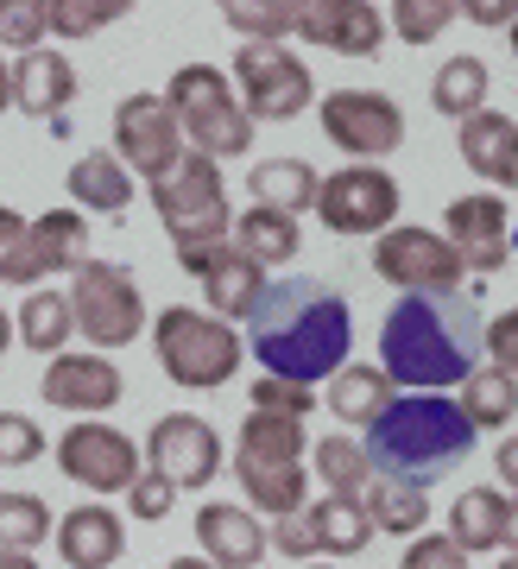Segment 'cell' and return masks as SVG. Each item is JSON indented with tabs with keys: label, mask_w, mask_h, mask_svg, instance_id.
<instances>
[{
	"label": "cell",
	"mask_w": 518,
	"mask_h": 569,
	"mask_svg": "<svg viewBox=\"0 0 518 569\" xmlns=\"http://www.w3.org/2000/svg\"><path fill=\"white\" fill-rule=\"evenodd\" d=\"M44 406L58 411H77V418H101V411H114L120 399H127V380H120V367L108 361V355H70L63 348L58 361L44 367Z\"/></svg>",
	"instance_id": "cell-16"
},
{
	"label": "cell",
	"mask_w": 518,
	"mask_h": 569,
	"mask_svg": "<svg viewBox=\"0 0 518 569\" xmlns=\"http://www.w3.org/2000/svg\"><path fill=\"white\" fill-rule=\"evenodd\" d=\"M228 77H235V96L253 121H298L317 102V77L291 44H240Z\"/></svg>",
	"instance_id": "cell-8"
},
{
	"label": "cell",
	"mask_w": 518,
	"mask_h": 569,
	"mask_svg": "<svg viewBox=\"0 0 518 569\" xmlns=\"http://www.w3.org/2000/svg\"><path fill=\"white\" fill-rule=\"evenodd\" d=\"M140 462V443L120 437L114 425H101V418H82L58 437V468L89 493H133V481L146 475Z\"/></svg>",
	"instance_id": "cell-13"
},
{
	"label": "cell",
	"mask_w": 518,
	"mask_h": 569,
	"mask_svg": "<svg viewBox=\"0 0 518 569\" xmlns=\"http://www.w3.org/2000/svg\"><path fill=\"white\" fill-rule=\"evenodd\" d=\"M51 545H58L63 569H114L127 557V526H120V512L89 500V507L63 512V526L51 531Z\"/></svg>",
	"instance_id": "cell-19"
},
{
	"label": "cell",
	"mask_w": 518,
	"mask_h": 569,
	"mask_svg": "<svg viewBox=\"0 0 518 569\" xmlns=\"http://www.w3.org/2000/svg\"><path fill=\"white\" fill-rule=\"evenodd\" d=\"M77 102V70L63 51H32V58H13V108L32 114V121H63V108Z\"/></svg>",
	"instance_id": "cell-20"
},
{
	"label": "cell",
	"mask_w": 518,
	"mask_h": 569,
	"mask_svg": "<svg viewBox=\"0 0 518 569\" xmlns=\"http://www.w3.org/2000/svg\"><path fill=\"white\" fill-rule=\"evenodd\" d=\"M461 418L475 430H506L518 418V380L512 373H499V367H480V373H468L461 380Z\"/></svg>",
	"instance_id": "cell-34"
},
{
	"label": "cell",
	"mask_w": 518,
	"mask_h": 569,
	"mask_svg": "<svg viewBox=\"0 0 518 569\" xmlns=\"http://www.w3.org/2000/svg\"><path fill=\"white\" fill-rule=\"evenodd\" d=\"M197 545L216 569H253V563H266L272 538H266V526H259V512L228 507V500H209V507H197Z\"/></svg>",
	"instance_id": "cell-18"
},
{
	"label": "cell",
	"mask_w": 518,
	"mask_h": 569,
	"mask_svg": "<svg viewBox=\"0 0 518 569\" xmlns=\"http://www.w3.org/2000/svg\"><path fill=\"white\" fill-rule=\"evenodd\" d=\"M152 355H159L171 387L216 392L240 373L247 336H235V323H221V317H209V310L171 305V310H159V323H152Z\"/></svg>",
	"instance_id": "cell-5"
},
{
	"label": "cell",
	"mask_w": 518,
	"mask_h": 569,
	"mask_svg": "<svg viewBox=\"0 0 518 569\" xmlns=\"http://www.w3.org/2000/svg\"><path fill=\"white\" fill-rule=\"evenodd\" d=\"M266 538H272V550L279 557H291V563H317V538H310V519H272L266 526Z\"/></svg>",
	"instance_id": "cell-47"
},
{
	"label": "cell",
	"mask_w": 518,
	"mask_h": 569,
	"mask_svg": "<svg viewBox=\"0 0 518 569\" xmlns=\"http://www.w3.org/2000/svg\"><path fill=\"white\" fill-rule=\"evenodd\" d=\"M303 519H310L317 557H360V550L373 545V519H367L360 500H336V493H329V500H310Z\"/></svg>",
	"instance_id": "cell-27"
},
{
	"label": "cell",
	"mask_w": 518,
	"mask_h": 569,
	"mask_svg": "<svg viewBox=\"0 0 518 569\" xmlns=\"http://www.w3.org/2000/svg\"><path fill=\"white\" fill-rule=\"evenodd\" d=\"M373 272L386 284H399L405 298H424V291H461V279H468V266H461L456 241L449 234H437V228H386L373 241Z\"/></svg>",
	"instance_id": "cell-9"
},
{
	"label": "cell",
	"mask_w": 518,
	"mask_h": 569,
	"mask_svg": "<svg viewBox=\"0 0 518 569\" xmlns=\"http://www.w3.org/2000/svg\"><path fill=\"white\" fill-rule=\"evenodd\" d=\"M44 456V430L20 411H0V468H32Z\"/></svg>",
	"instance_id": "cell-44"
},
{
	"label": "cell",
	"mask_w": 518,
	"mask_h": 569,
	"mask_svg": "<svg viewBox=\"0 0 518 569\" xmlns=\"http://www.w3.org/2000/svg\"><path fill=\"white\" fill-rule=\"evenodd\" d=\"M44 32H51V0H0V44L32 58Z\"/></svg>",
	"instance_id": "cell-42"
},
{
	"label": "cell",
	"mask_w": 518,
	"mask_h": 569,
	"mask_svg": "<svg viewBox=\"0 0 518 569\" xmlns=\"http://www.w3.org/2000/svg\"><path fill=\"white\" fill-rule=\"evenodd\" d=\"M51 507H44L39 493H0V550H26V557H32V550L44 545V538H51Z\"/></svg>",
	"instance_id": "cell-37"
},
{
	"label": "cell",
	"mask_w": 518,
	"mask_h": 569,
	"mask_svg": "<svg viewBox=\"0 0 518 569\" xmlns=\"http://www.w3.org/2000/svg\"><path fill=\"white\" fill-rule=\"evenodd\" d=\"M461 13H468L475 26H506V32L518 26V7H506V0H468Z\"/></svg>",
	"instance_id": "cell-49"
},
{
	"label": "cell",
	"mask_w": 518,
	"mask_h": 569,
	"mask_svg": "<svg viewBox=\"0 0 518 569\" xmlns=\"http://www.w3.org/2000/svg\"><path fill=\"white\" fill-rule=\"evenodd\" d=\"M221 20H228V32H240L247 44H285L291 32H298V7H285V0H228L221 7Z\"/></svg>",
	"instance_id": "cell-38"
},
{
	"label": "cell",
	"mask_w": 518,
	"mask_h": 569,
	"mask_svg": "<svg viewBox=\"0 0 518 569\" xmlns=\"http://www.w3.org/2000/svg\"><path fill=\"white\" fill-rule=\"evenodd\" d=\"M70 197H77V209L120 216V209L133 203V171L114 159V146H108V152H82V159L70 164Z\"/></svg>",
	"instance_id": "cell-29"
},
{
	"label": "cell",
	"mask_w": 518,
	"mask_h": 569,
	"mask_svg": "<svg viewBox=\"0 0 518 569\" xmlns=\"http://www.w3.org/2000/svg\"><path fill=\"white\" fill-rule=\"evenodd\" d=\"M392 399H399V392L386 380V367H367V361H348L336 373V387H329V411H336L341 425H367V430L386 418Z\"/></svg>",
	"instance_id": "cell-28"
},
{
	"label": "cell",
	"mask_w": 518,
	"mask_h": 569,
	"mask_svg": "<svg viewBox=\"0 0 518 569\" xmlns=\"http://www.w3.org/2000/svg\"><path fill=\"white\" fill-rule=\"evenodd\" d=\"M499 569H518V557H506V563H499Z\"/></svg>",
	"instance_id": "cell-58"
},
{
	"label": "cell",
	"mask_w": 518,
	"mask_h": 569,
	"mask_svg": "<svg viewBox=\"0 0 518 569\" xmlns=\"http://www.w3.org/2000/svg\"><path fill=\"white\" fill-rule=\"evenodd\" d=\"M165 102L183 127V146L202 152V159H240L253 146V114L240 108L235 77L216 70V63H183L178 77L165 82Z\"/></svg>",
	"instance_id": "cell-6"
},
{
	"label": "cell",
	"mask_w": 518,
	"mask_h": 569,
	"mask_svg": "<svg viewBox=\"0 0 518 569\" xmlns=\"http://www.w3.org/2000/svg\"><path fill=\"white\" fill-rule=\"evenodd\" d=\"M127 507H133V519H146V526H159L165 512L178 507V488H171L165 475H152V468H146L140 481H133V493H127Z\"/></svg>",
	"instance_id": "cell-46"
},
{
	"label": "cell",
	"mask_w": 518,
	"mask_h": 569,
	"mask_svg": "<svg viewBox=\"0 0 518 569\" xmlns=\"http://www.w3.org/2000/svg\"><path fill=\"white\" fill-rule=\"evenodd\" d=\"M266 266H253L247 253H221L209 272H202V298H209V317H221V323H247L259 310V298H266Z\"/></svg>",
	"instance_id": "cell-22"
},
{
	"label": "cell",
	"mask_w": 518,
	"mask_h": 569,
	"mask_svg": "<svg viewBox=\"0 0 518 569\" xmlns=\"http://www.w3.org/2000/svg\"><path fill=\"white\" fill-rule=\"evenodd\" d=\"M114 20H127V0H51V32L58 39H96Z\"/></svg>",
	"instance_id": "cell-39"
},
{
	"label": "cell",
	"mask_w": 518,
	"mask_h": 569,
	"mask_svg": "<svg viewBox=\"0 0 518 569\" xmlns=\"http://www.w3.org/2000/svg\"><path fill=\"white\" fill-rule=\"evenodd\" d=\"M7 108H13V63L0 58V114H7Z\"/></svg>",
	"instance_id": "cell-51"
},
{
	"label": "cell",
	"mask_w": 518,
	"mask_h": 569,
	"mask_svg": "<svg viewBox=\"0 0 518 569\" xmlns=\"http://www.w3.org/2000/svg\"><path fill=\"white\" fill-rule=\"evenodd\" d=\"M360 507H367L373 531H386V538H424V526H430V493L405 488V481H373L360 493Z\"/></svg>",
	"instance_id": "cell-31"
},
{
	"label": "cell",
	"mask_w": 518,
	"mask_h": 569,
	"mask_svg": "<svg viewBox=\"0 0 518 569\" xmlns=\"http://www.w3.org/2000/svg\"><path fill=\"white\" fill-rule=\"evenodd\" d=\"M0 569H39V563H32L26 550H0Z\"/></svg>",
	"instance_id": "cell-53"
},
{
	"label": "cell",
	"mask_w": 518,
	"mask_h": 569,
	"mask_svg": "<svg viewBox=\"0 0 518 569\" xmlns=\"http://www.w3.org/2000/svg\"><path fill=\"white\" fill-rule=\"evenodd\" d=\"M487 355H494L499 373H512L518 380V310H506V317L487 323Z\"/></svg>",
	"instance_id": "cell-48"
},
{
	"label": "cell",
	"mask_w": 518,
	"mask_h": 569,
	"mask_svg": "<svg viewBox=\"0 0 518 569\" xmlns=\"http://www.w3.org/2000/svg\"><path fill=\"white\" fill-rule=\"evenodd\" d=\"M298 247H303V234H298V216H279V209H240L235 216V253H247L253 266H291L298 260Z\"/></svg>",
	"instance_id": "cell-25"
},
{
	"label": "cell",
	"mask_w": 518,
	"mask_h": 569,
	"mask_svg": "<svg viewBox=\"0 0 518 569\" xmlns=\"http://www.w3.org/2000/svg\"><path fill=\"white\" fill-rule=\"evenodd\" d=\"M506 39H512V58H518V26H512V32H506Z\"/></svg>",
	"instance_id": "cell-57"
},
{
	"label": "cell",
	"mask_w": 518,
	"mask_h": 569,
	"mask_svg": "<svg viewBox=\"0 0 518 569\" xmlns=\"http://www.w3.org/2000/svg\"><path fill=\"white\" fill-rule=\"evenodd\" d=\"M317 222L329 234H386L399 228V178L379 164H341L317 190Z\"/></svg>",
	"instance_id": "cell-11"
},
{
	"label": "cell",
	"mask_w": 518,
	"mask_h": 569,
	"mask_svg": "<svg viewBox=\"0 0 518 569\" xmlns=\"http://www.w3.org/2000/svg\"><path fill=\"white\" fill-rule=\"evenodd\" d=\"M0 284H39L32 266V222L20 209H0Z\"/></svg>",
	"instance_id": "cell-41"
},
{
	"label": "cell",
	"mask_w": 518,
	"mask_h": 569,
	"mask_svg": "<svg viewBox=\"0 0 518 569\" xmlns=\"http://www.w3.org/2000/svg\"><path fill=\"white\" fill-rule=\"evenodd\" d=\"M221 437L209 418H197V411H165L159 425L146 430V468L152 475H165L178 493H197L209 488L221 475Z\"/></svg>",
	"instance_id": "cell-14"
},
{
	"label": "cell",
	"mask_w": 518,
	"mask_h": 569,
	"mask_svg": "<svg viewBox=\"0 0 518 569\" xmlns=\"http://www.w3.org/2000/svg\"><path fill=\"white\" fill-rule=\"evenodd\" d=\"M348 342H355V310L336 284L322 279H279L266 284L259 310L247 317V348H253L259 373L272 380H336L348 367Z\"/></svg>",
	"instance_id": "cell-1"
},
{
	"label": "cell",
	"mask_w": 518,
	"mask_h": 569,
	"mask_svg": "<svg viewBox=\"0 0 518 569\" xmlns=\"http://www.w3.org/2000/svg\"><path fill=\"white\" fill-rule=\"evenodd\" d=\"M456 13H461L456 0H399V7H386V26L405 44H430V39H442V26L456 20Z\"/></svg>",
	"instance_id": "cell-40"
},
{
	"label": "cell",
	"mask_w": 518,
	"mask_h": 569,
	"mask_svg": "<svg viewBox=\"0 0 518 569\" xmlns=\"http://www.w3.org/2000/svg\"><path fill=\"white\" fill-rule=\"evenodd\" d=\"M32 266H39V279H51V272L77 279L89 266V222H82V209H44L32 222Z\"/></svg>",
	"instance_id": "cell-23"
},
{
	"label": "cell",
	"mask_w": 518,
	"mask_h": 569,
	"mask_svg": "<svg viewBox=\"0 0 518 569\" xmlns=\"http://www.w3.org/2000/svg\"><path fill=\"white\" fill-rule=\"evenodd\" d=\"M442 234L456 241L461 266L487 279L512 260V216H506V197L499 190H475V197H456L449 216H442Z\"/></svg>",
	"instance_id": "cell-15"
},
{
	"label": "cell",
	"mask_w": 518,
	"mask_h": 569,
	"mask_svg": "<svg viewBox=\"0 0 518 569\" xmlns=\"http://www.w3.org/2000/svg\"><path fill=\"white\" fill-rule=\"evenodd\" d=\"M235 481L247 488V512H266V519H298L310 507V468L303 462H247V456H235Z\"/></svg>",
	"instance_id": "cell-21"
},
{
	"label": "cell",
	"mask_w": 518,
	"mask_h": 569,
	"mask_svg": "<svg viewBox=\"0 0 518 569\" xmlns=\"http://www.w3.org/2000/svg\"><path fill=\"white\" fill-rule=\"evenodd\" d=\"M298 39L336 51V58H373L386 44V13L373 0H303L298 7Z\"/></svg>",
	"instance_id": "cell-17"
},
{
	"label": "cell",
	"mask_w": 518,
	"mask_h": 569,
	"mask_svg": "<svg viewBox=\"0 0 518 569\" xmlns=\"http://www.w3.org/2000/svg\"><path fill=\"white\" fill-rule=\"evenodd\" d=\"M165 569H216V563H209V557H171Z\"/></svg>",
	"instance_id": "cell-54"
},
{
	"label": "cell",
	"mask_w": 518,
	"mask_h": 569,
	"mask_svg": "<svg viewBox=\"0 0 518 569\" xmlns=\"http://www.w3.org/2000/svg\"><path fill=\"white\" fill-rule=\"evenodd\" d=\"M70 317H77L82 342H96V355H108V348H127L146 329V298L127 266L89 260L70 279Z\"/></svg>",
	"instance_id": "cell-7"
},
{
	"label": "cell",
	"mask_w": 518,
	"mask_h": 569,
	"mask_svg": "<svg viewBox=\"0 0 518 569\" xmlns=\"http://www.w3.org/2000/svg\"><path fill=\"white\" fill-rule=\"evenodd\" d=\"M512 140H518V121H512V114L480 108L475 121H461V159H468V171H475L480 183H499V178H506Z\"/></svg>",
	"instance_id": "cell-30"
},
{
	"label": "cell",
	"mask_w": 518,
	"mask_h": 569,
	"mask_svg": "<svg viewBox=\"0 0 518 569\" xmlns=\"http://www.w3.org/2000/svg\"><path fill=\"white\" fill-rule=\"evenodd\" d=\"M183 127L178 114H171V102L165 96H152V89H140V96H127V102L114 108V159L133 171V178L159 183L171 178L183 164Z\"/></svg>",
	"instance_id": "cell-12"
},
{
	"label": "cell",
	"mask_w": 518,
	"mask_h": 569,
	"mask_svg": "<svg viewBox=\"0 0 518 569\" xmlns=\"http://www.w3.org/2000/svg\"><path fill=\"white\" fill-rule=\"evenodd\" d=\"M317 114L322 133L348 152V164H379L405 146V108L386 89H329Z\"/></svg>",
	"instance_id": "cell-10"
},
{
	"label": "cell",
	"mask_w": 518,
	"mask_h": 569,
	"mask_svg": "<svg viewBox=\"0 0 518 569\" xmlns=\"http://www.w3.org/2000/svg\"><path fill=\"white\" fill-rule=\"evenodd\" d=\"M487 89H494L487 63L461 51V58H449L437 70V82H430V102H437V114H449V121H475L480 108H487Z\"/></svg>",
	"instance_id": "cell-32"
},
{
	"label": "cell",
	"mask_w": 518,
	"mask_h": 569,
	"mask_svg": "<svg viewBox=\"0 0 518 569\" xmlns=\"http://www.w3.org/2000/svg\"><path fill=\"white\" fill-rule=\"evenodd\" d=\"M7 348H13V317L0 310V355H7Z\"/></svg>",
	"instance_id": "cell-56"
},
{
	"label": "cell",
	"mask_w": 518,
	"mask_h": 569,
	"mask_svg": "<svg viewBox=\"0 0 518 569\" xmlns=\"http://www.w3.org/2000/svg\"><path fill=\"white\" fill-rule=\"evenodd\" d=\"M494 468H499V488H518V437H499ZM512 500H518V493H512Z\"/></svg>",
	"instance_id": "cell-50"
},
{
	"label": "cell",
	"mask_w": 518,
	"mask_h": 569,
	"mask_svg": "<svg viewBox=\"0 0 518 569\" xmlns=\"http://www.w3.org/2000/svg\"><path fill=\"white\" fill-rule=\"evenodd\" d=\"M487 355V317H480L475 291H424L399 298L379 323V367L392 387L411 392H442L480 373Z\"/></svg>",
	"instance_id": "cell-2"
},
{
	"label": "cell",
	"mask_w": 518,
	"mask_h": 569,
	"mask_svg": "<svg viewBox=\"0 0 518 569\" xmlns=\"http://www.w3.org/2000/svg\"><path fill=\"white\" fill-rule=\"evenodd\" d=\"M317 481L336 500H360V493L373 488V462H367V443L360 437H317Z\"/></svg>",
	"instance_id": "cell-35"
},
{
	"label": "cell",
	"mask_w": 518,
	"mask_h": 569,
	"mask_svg": "<svg viewBox=\"0 0 518 569\" xmlns=\"http://www.w3.org/2000/svg\"><path fill=\"white\" fill-rule=\"evenodd\" d=\"M506 512H512V493L461 488L456 507H449V538H456L468 557H475V550H506Z\"/></svg>",
	"instance_id": "cell-24"
},
{
	"label": "cell",
	"mask_w": 518,
	"mask_h": 569,
	"mask_svg": "<svg viewBox=\"0 0 518 569\" xmlns=\"http://www.w3.org/2000/svg\"><path fill=\"white\" fill-rule=\"evenodd\" d=\"M298 569H329V563H298Z\"/></svg>",
	"instance_id": "cell-59"
},
{
	"label": "cell",
	"mask_w": 518,
	"mask_h": 569,
	"mask_svg": "<svg viewBox=\"0 0 518 569\" xmlns=\"http://www.w3.org/2000/svg\"><path fill=\"white\" fill-rule=\"evenodd\" d=\"M399 569H468V550L449 538V531H424V538H411L405 545V557H399Z\"/></svg>",
	"instance_id": "cell-45"
},
{
	"label": "cell",
	"mask_w": 518,
	"mask_h": 569,
	"mask_svg": "<svg viewBox=\"0 0 518 569\" xmlns=\"http://www.w3.org/2000/svg\"><path fill=\"white\" fill-rule=\"evenodd\" d=\"M235 456H247V462H303V456H310V437H303L298 418H266V411H247Z\"/></svg>",
	"instance_id": "cell-36"
},
{
	"label": "cell",
	"mask_w": 518,
	"mask_h": 569,
	"mask_svg": "<svg viewBox=\"0 0 518 569\" xmlns=\"http://www.w3.org/2000/svg\"><path fill=\"white\" fill-rule=\"evenodd\" d=\"M310 406H317V392L298 387V380H272V373H259L253 387V411H266V418H310Z\"/></svg>",
	"instance_id": "cell-43"
},
{
	"label": "cell",
	"mask_w": 518,
	"mask_h": 569,
	"mask_svg": "<svg viewBox=\"0 0 518 569\" xmlns=\"http://www.w3.org/2000/svg\"><path fill=\"white\" fill-rule=\"evenodd\" d=\"M247 190H253L259 209H279V216H303V209H317V164L303 159H266L253 164V178H247Z\"/></svg>",
	"instance_id": "cell-26"
},
{
	"label": "cell",
	"mask_w": 518,
	"mask_h": 569,
	"mask_svg": "<svg viewBox=\"0 0 518 569\" xmlns=\"http://www.w3.org/2000/svg\"><path fill=\"white\" fill-rule=\"evenodd\" d=\"M506 557H518V500H512V512H506Z\"/></svg>",
	"instance_id": "cell-52"
},
{
	"label": "cell",
	"mask_w": 518,
	"mask_h": 569,
	"mask_svg": "<svg viewBox=\"0 0 518 569\" xmlns=\"http://www.w3.org/2000/svg\"><path fill=\"white\" fill-rule=\"evenodd\" d=\"M512 253H518V228H512Z\"/></svg>",
	"instance_id": "cell-60"
},
{
	"label": "cell",
	"mask_w": 518,
	"mask_h": 569,
	"mask_svg": "<svg viewBox=\"0 0 518 569\" xmlns=\"http://www.w3.org/2000/svg\"><path fill=\"white\" fill-rule=\"evenodd\" d=\"M468 456H475V425L449 392H405L367 430V462L379 468V481H405V488H430L456 475Z\"/></svg>",
	"instance_id": "cell-3"
},
{
	"label": "cell",
	"mask_w": 518,
	"mask_h": 569,
	"mask_svg": "<svg viewBox=\"0 0 518 569\" xmlns=\"http://www.w3.org/2000/svg\"><path fill=\"white\" fill-rule=\"evenodd\" d=\"M499 183H506V190H518V140H512V159H506V178H499Z\"/></svg>",
	"instance_id": "cell-55"
},
{
	"label": "cell",
	"mask_w": 518,
	"mask_h": 569,
	"mask_svg": "<svg viewBox=\"0 0 518 569\" xmlns=\"http://www.w3.org/2000/svg\"><path fill=\"white\" fill-rule=\"evenodd\" d=\"M70 336H77L70 291H26V305H20V342L32 348V355H51V361H58Z\"/></svg>",
	"instance_id": "cell-33"
},
{
	"label": "cell",
	"mask_w": 518,
	"mask_h": 569,
	"mask_svg": "<svg viewBox=\"0 0 518 569\" xmlns=\"http://www.w3.org/2000/svg\"><path fill=\"white\" fill-rule=\"evenodd\" d=\"M152 209H159L165 234H171V247H178V266L190 272V279H202V272L235 247L228 183H221V164L202 159V152H183L178 171L152 183Z\"/></svg>",
	"instance_id": "cell-4"
}]
</instances>
